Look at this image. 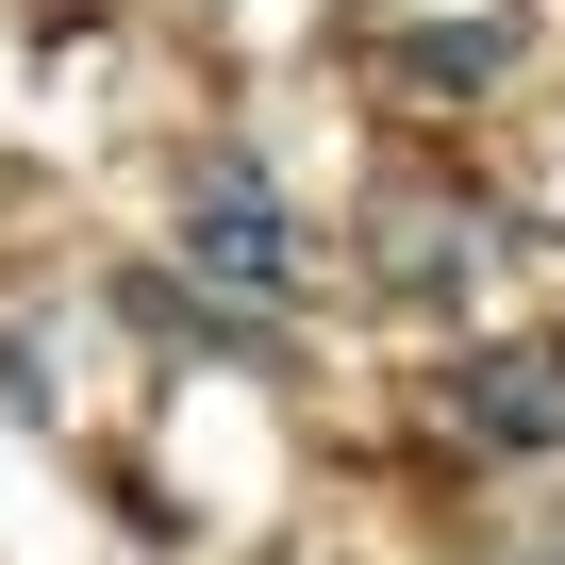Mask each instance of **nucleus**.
<instances>
[{"instance_id": "f257e3e1", "label": "nucleus", "mask_w": 565, "mask_h": 565, "mask_svg": "<svg viewBox=\"0 0 565 565\" xmlns=\"http://www.w3.org/2000/svg\"><path fill=\"white\" fill-rule=\"evenodd\" d=\"M183 282H216V300H282V282H300V216H282V183L249 150L183 167Z\"/></svg>"}, {"instance_id": "f03ea898", "label": "nucleus", "mask_w": 565, "mask_h": 565, "mask_svg": "<svg viewBox=\"0 0 565 565\" xmlns=\"http://www.w3.org/2000/svg\"><path fill=\"white\" fill-rule=\"evenodd\" d=\"M449 416H466L482 449H565V350H466Z\"/></svg>"}, {"instance_id": "7ed1b4c3", "label": "nucleus", "mask_w": 565, "mask_h": 565, "mask_svg": "<svg viewBox=\"0 0 565 565\" xmlns=\"http://www.w3.org/2000/svg\"><path fill=\"white\" fill-rule=\"evenodd\" d=\"M383 67L399 84H499L515 67V18H416V34H383Z\"/></svg>"}, {"instance_id": "20e7f679", "label": "nucleus", "mask_w": 565, "mask_h": 565, "mask_svg": "<svg viewBox=\"0 0 565 565\" xmlns=\"http://www.w3.org/2000/svg\"><path fill=\"white\" fill-rule=\"evenodd\" d=\"M383 282H416V300H433V282H466V216H433L416 183L383 200Z\"/></svg>"}]
</instances>
